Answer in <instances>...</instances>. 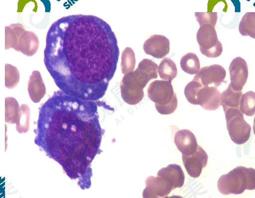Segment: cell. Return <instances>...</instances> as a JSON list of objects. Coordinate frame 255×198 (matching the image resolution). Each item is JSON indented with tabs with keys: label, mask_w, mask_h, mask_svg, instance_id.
<instances>
[{
	"label": "cell",
	"mask_w": 255,
	"mask_h": 198,
	"mask_svg": "<svg viewBox=\"0 0 255 198\" xmlns=\"http://www.w3.org/2000/svg\"><path fill=\"white\" fill-rule=\"evenodd\" d=\"M222 94L218 88L206 86L197 94V104L207 111H215L222 105Z\"/></svg>",
	"instance_id": "cell-14"
},
{
	"label": "cell",
	"mask_w": 255,
	"mask_h": 198,
	"mask_svg": "<svg viewBox=\"0 0 255 198\" xmlns=\"http://www.w3.org/2000/svg\"><path fill=\"white\" fill-rule=\"evenodd\" d=\"M227 72L223 66L219 65H213L202 67L195 75L193 80L199 82L203 87L210 86L218 88L222 83H227L225 80Z\"/></svg>",
	"instance_id": "cell-8"
},
{
	"label": "cell",
	"mask_w": 255,
	"mask_h": 198,
	"mask_svg": "<svg viewBox=\"0 0 255 198\" xmlns=\"http://www.w3.org/2000/svg\"><path fill=\"white\" fill-rule=\"evenodd\" d=\"M146 188L142 193L143 198H165L173 191V184L164 178L148 176L145 180Z\"/></svg>",
	"instance_id": "cell-10"
},
{
	"label": "cell",
	"mask_w": 255,
	"mask_h": 198,
	"mask_svg": "<svg viewBox=\"0 0 255 198\" xmlns=\"http://www.w3.org/2000/svg\"><path fill=\"white\" fill-rule=\"evenodd\" d=\"M201 53L208 58H218L223 52V47L219 41L214 27L206 24L200 26L197 33Z\"/></svg>",
	"instance_id": "cell-6"
},
{
	"label": "cell",
	"mask_w": 255,
	"mask_h": 198,
	"mask_svg": "<svg viewBox=\"0 0 255 198\" xmlns=\"http://www.w3.org/2000/svg\"><path fill=\"white\" fill-rule=\"evenodd\" d=\"M239 31L243 36L255 39V12H247L241 19Z\"/></svg>",
	"instance_id": "cell-21"
},
{
	"label": "cell",
	"mask_w": 255,
	"mask_h": 198,
	"mask_svg": "<svg viewBox=\"0 0 255 198\" xmlns=\"http://www.w3.org/2000/svg\"><path fill=\"white\" fill-rule=\"evenodd\" d=\"M253 129H254V134L255 135V119H254V123Z\"/></svg>",
	"instance_id": "cell-33"
},
{
	"label": "cell",
	"mask_w": 255,
	"mask_h": 198,
	"mask_svg": "<svg viewBox=\"0 0 255 198\" xmlns=\"http://www.w3.org/2000/svg\"><path fill=\"white\" fill-rule=\"evenodd\" d=\"M229 72L231 80L230 85L232 89L237 91H242L249 77L248 65L245 60L240 57L233 59L230 65Z\"/></svg>",
	"instance_id": "cell-11"
},
{
	"label": "cell",
	"mask_w": 255,
	"mask_h": 198,
	"mask_svg": "<svg viewBox=\"0 0 255 198\" xmlns=\"http://www.w3.org/2000/svg\"><path fill=\"white\" fill-rule=\"evenodd\" d=\"M240 111L243 115L252 117L255 115V93L248 91L243 94L240 102Z\"/></svg>",
	"instance_id": "cell-24"
},
{
	"label": "cell",
	"mask_w": 255,
	"mask_h": 198,
	"mask_svg": "<svg viewBox=\"0 0 255 198\" xmlns=\"http://www.w3.org/2000/svg\"><path fill=\"white\" fill-rule=\"evenodd\" d=\"M246 167L239 166L219 178L218 188L224 195H240L248 189Z\"/></svg>",
	"instance_id": "cell-5"
},
{
	"label": "cell",
	"mask_w": 255,
	"mask_h": 198,
	"mask_svg": "<svg viewBox=\"0 0 255 198\" xmlns=\"http://www.w3.org/2000/svg\"><path fill=\"white\" fill-rule=\"evenodd\" d=\"M175 94L172 83L164 80H154L147 89L148 98L159 105L169 104Z\"/></svg>",
	"instance_id": "cell-9"
},
{
	"label": "cell",
	"mask_w": 255,
	"mask_h": 198,
	"mask_svg": "<svg viewBox=\"0 0 255 198\" xmlns=\"http://www.w3.org/2000/svg\"><path fill=\"white\" fill-rule=\"evenodd\" d=\"M143 48L147 55L161 59L169 54L170 41L164 35H153L146 40Z\"/></svg>",
	"instance_id": "cell-13"
},
{
	"label": "cell",
	"mask_w": 255,
	"mask_h": 198,
	"mask_svg": "<svg viewBox=\"0 0 255 198\" xmlns=\"http://www.w3.org/2000/svg\"><path fill=\"white\" fill-rule=\"evenodd\" d=\"M159 66L150 59L142 60L138 65V68L146 73L150 79H156L158 76Z\"/></svg>",
	"instance_id": "cell-28"
},
{
	"label": "cell",
	"mask_w": 255,
	"mask_h": 198,
	"mask_svg": "<svg viewBox=\"0 0 255 198\" xmlns=\"http://www.w3.org/2000/svg\"><path fill=\"white\" fill-rule=\"evenodd\" d=\"M184 167L188 175L192 178H199L202 173L203 169L207 167L208 156L200 145L193 154L189 156L182 155Z\"/></svg>",
	"instance_id": "cell-12"
},
{
	"label": "cell",
	"mask_w": 255,
	"mask_h": 198,
	"mask_svg": "<svg viewBox=\"0 0 255 198\" xmlns=\"http://www.w3.org/2000/svg\"><path fill=\"white\" fill-rule=\"evenodd\" d=\"M178 107V99L176 94H175L173 99L169 104L165 105H159L155 104L157 111L162 115H169L175 112Z\"/></svg>",
	"instance_id": "cell-30"
},
{
	"label": "cell",
	"mask_w": 255,
	"mask_h": 198,
	"mask_svg": "<svg viewBox=\"0 0 255 198\" xmlns=\"http://www.w3.org/2000/svg\"><path fill=\"white\" fill-rule=\"evenodd\" d=\"M121 91L124 102L130 105L139 104L144 97L143 89L135 78L132 72L125 75L122 78Z\"/></svg>",
	"instance_id": "cell-7"
},
{
	"label": "cell",
	"mask_w": 255,
	"mask_h": 198,
	"mask_svg": "<svg viewBox=\"0 0 255 198\" xmlns=\"http://www.w3.org/2000/svg\"><path fill=\"white\" fill-rule=\"evenodd\" d=\"M203 86L197 81L192 80L186 86L184 89V95L190 104L194 105L197 104V94Z\"/></svg>",
	"instance_id": "cell-27"
},
{
	"label": "cell",
	"mask_w": 255,
	"mask_h": 198,
	"mask_svg": "<svg viewBox=\"0 0 255 198\" xmlns=\"http://www.w3.org/2000/svg\"><path fill=\"white\" fill-rule=\"evenodd\" d=\"M181 68L190 75H196L200 70V60L196 54L189 53L181 59Z\"/></svg>",
	"instance_id": "cell-20"
},
{
	"label": "cell",
	"mask_w": 255,
	"mask_h": 198,
	"mask_svg": "<svg viewBox=\"0 0 255 198\" xmlns=\"http://www.w3.org/2000/svg\"><path fill=\"white\" fill-rule=\"evenodd\" d=\"M243 92L235 91L231 85L222 93L221 102L224 112L230 108L240 110V102Z\"/></svg>",
	"instance_id": "cell-18"
},
{
	"label": "cell",
	"mask_w": 255,
	"mask_h": 198,
	"mask_svg": "<svg viewBox=\"0 0 255 198\" xmlns=\"http://www.w3.org/2000/svg\"><path fill=\"white\" fill-rule=\"evenodd\" d=\"M5 32V50L12 48L28 57L33 56L37 52L39 40L37 35L33 32L26 31L22 24H10L6 27Z\"/></svg>",
	"instance_id": "cell-3"
},
{
	"label": "cell",
	"mask_w": 255,
	"mask_h": 198,
	"mask_svg": "<svg viewBox=\"0 0 255 198\" xmlns=\"http://www.w3.org/2000/svg\"><path fill=\"white\" fill-rule=\"evenodd\" d=\"M165 198H184L182 197L179 196V195H173V196L172 197H167Z\"/></svg>",
	"instance_id": "cell-32"
},
{
	"label": "cell",
	"mask_w": 255,
	"mask_h": 198,
	"mask_svg": "<svg viewBox=\"0 0 255 198\" xmlns=\"http://www.w3.org/2000/svg\"><path fill=\"white\" fill-rule=\"evenodd\" d=\"M157 176L164 178L173 184V190L181 188L184 186L185 175L180 165L170 164L167 167L162 168L157 174Z\"/></svg>",
	"instance_id": "cell-17"
},
{
	"label": "cell",
	"mask_w": 255,
	"mask_h": 198,
	"mask_svg": "<svg viewBox=\"0 0 255 198\" xmlns=\"http://www.w3.org/2000/svg\"><path fill=\"white\" fill-rule=\"evenodd\" d=\"M174 141L176 147L182 155L194 154L199 146L193 132L189 130H179L175 134Z\"/></svg>",
	"instance_id": "cell-15"
},
{
	"label": "cell",
	"mask_w": 255,
	"mask_h": 198,
	"mask_svg": "<svg viewBox=\"0 0 255 198\" xmlns=\"http://www.w3.org/2000/svg\"><path fill=\"white\" fill-rule=\"evenodd\" d=\"M5 72H6L5 86L8 89L14 88L18 85L20 78L17 67L12 65L6 64L5 65Z\"/></svg>",
	"instance_id": "cell-26"
},
{
	"label": "cell",
	"mask_w": 255,
	"mask_h": 198,
	"mask_svg": "<svg viewBox=\"0 0 255 198\" xmlns=\"http://www.w3.org/2000/svg\"><path fill=\"white\" fill-rule=\"evenodd\" d=\"M30 109L28 105H21L19 108L18 115L16 123V129L19 133H26L29 129Z\"/></svg>",
	"instance_id": "cell-22"
},
{
	"label": "cell",
	"mask_w": 255,
	"mask_h": 198,
	"mask_svg": "<svg viewBox=\"0 0 255 198\" xmlns=\"http://www.w3.org/2000/svg\"><path fill=\"white\" fill-rule=\"evenodd\" d=\"M18 104L13 97L6 98V123L8 124H16L18 115Z\"/></svg>",
	"instance_id": "cell-25"
},
{
	"label": "cell",
	"mask_w": 255,
	"mask_h": 198,
	"mask_svg": "<svg viewBox=\"0 0 255 198\" xmlns=\"http://www.w3.org/2000/svg\"><path fill=\"white\" fill-rule=\"evenodd\" d=\"M247 176L248 181V191L255 190V170L253 168H246Z\"/></svg>",
	"instance_id": "cell-31"
},
{
	"label": "cell",
	"mask_w": 255,
	"mask_h": 198,
	"mask_svg": "<svg viewBox=\"0 0 255 198\" xmlns=\"http://www.w3.org/2000/svg\"><path fill=\"white\" fill-rule=\"evenodd\" d=\"M228 132L233 142L243 145L251 137L252 127L244 119L240 110L230 108L225 111Z\"/></svg>",
	"instance_id": "cell-4"
},
{
	"label": "cell",
	"mask_w": 255,
	"mask_h": 198,
	"mask_svg": "<svg viewBox=\"0 0 255 198\" xmlns=\"http://www.w3.org/2000/svg\"><path fill=\"white\" fill-rule=\"evenodd\" d=\"M120 50L109 24L94 15L58 19L46 37L44 64L64 93L96 101L115 76Z\"/></svg>",
	"instance_id": "cell-1"
},
{
	"label": "cell",
	"mask_w": 255,
	"mask_h": 198,
	"mask_svg": "<svg viewBox=\"0 0 255 198\" xmlns=\"http://www.w3.org/2000/svg\"><path fill=\"white\" fill-rule=\"evenodd\" d=\"M158 73L162 80L172 82L178 73L177 67L175 62L169 58L162 59L159 65Z\"/></svg>",
	"instance_id": "cell-19"
},
{
	"label": "cell",
	"mask_w": 255,
	"mask_h": 198,
	"mask_svg": "<svg viewBox=\"0 0 255 198\" xmlns=\"http://www.w3.org/2000/svg\"><path fill=\"white\" fill-rule=\"evenodd\" d=\"M35 144L61 165L82 190L90 189L91 164L100 153L102 135L94 101L54 93L39 108Z\"/></svg>",
	"instance_id": "cell-2"
},
{
	"label": "cell",
	"mask_w": 255,
	"mask_h": 198,
	"mask_svg": "<svg viewBox=\"0 0 255 198\" xmlns=\"http://www.w3.org/2000/svg\"><path fill=\"white\" fill-rule=\"evenodd\" d=\"M195 16L200 26L208 24L215 28L218 22V12H195Z\"/></svg>",
	"instance_id": "cell-29"
},
{
	"label": "cell",
	"mask_w": 255,
	"mask_h": 198,
	"mask_svg": "<svg viewBox=\"0 0 255 198\" xmlns=\"http://www.w3.org/2000/svg\"><path fill=\"white\" fill-rule=\"evenodd\" d=\"M29 97L34 103H39L46 94V87L42 75L38 70L32 72L28 82Z\"/></svg>",
	"instance_id": "cell-16"
},
{
	"label": "cell",
	"mask_w": 255,
	"mask_h": 198,
	"mask_svg": "<svg viewBox=\"0 0 255 198\" xmlns=\"http://www.w3.org/2000/svg\"><path fill=\"white\" fill-rule=\"evenodd\" d=\"M135 66V57L132 48L127 47L122 54L121 69L122 74L127 75L133 72Z\"/></svg>",
	"instance_id": "cell-23"
}]
</instances>
